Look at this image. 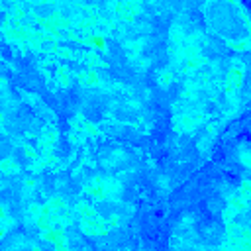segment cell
Listing matches in <instances>:
<instances>
[{"instance_id":"1","label":"cell","mask_w":251,"mask_h":251,"mask_svg":"<svg viewBox=\"0 0 251 251\" xmlns=\"http://www.w3.org/2000/svg\"><path fill=\"white\" fill-rule=\"evenodd\" d=\"M216 12H212L208 6L206 12L210 16V25L218 35H224L226 39H229L231 43H245L251 35V27L245 20V14L241 12V6L235 4H227V2H220V4H212Z\"/></svg>"},{"instance_id":"2","label":"cell","mask_w":251,"mask_h":251,"mask_svg":"<svg viewBox=\"0 0 251 251\" xmlns=\"http://www.w3.org/2000/svg\"><path fill=\"white\" fill-rule=\"evenodd\" d=\"M233 224H237L239 227L251 231V200L233 216Z\"/></svg>"}]
</instances>
